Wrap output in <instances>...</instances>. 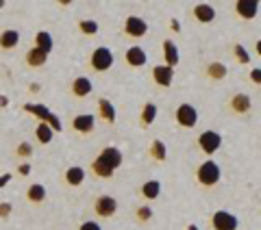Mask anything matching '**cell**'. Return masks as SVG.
<instances>
[{"label":"cell","instance_id":"obj_24","mask_svg":"<svg viewBox=\"0 0 261 230\" xmlns=\"http://www.w3.org/2000/svg\"><path fill=\"white\" fill-rule=\"evenodd\" d=\"M24 111L33 113L39 122H48V118H50V109H46L44 104H24Z\"/></svg>","mask_w":261,"mask_h":230},{"label":"cell","instance_id":"obj_42","mask_svg":"<svg viewBox=\"0 0 261 230\" xmlns=\"http://www.w3.org/2000/svg\"><path fill=\"white\" fill-rule=\"evenodd\" d=\"M3 7H5V3H3V0H0V9H3Z\"/></svg>","mask_w":261,"mask_h":230},{"label":"cell","instance_id":"obj_40","mask_svg":"<svg viewBox=\"0 0 261 230\" xmlns=\"http://www.w3.org/2000/svg\"><path fill=\"white\" fill-rule=\"evenodd\" d=\"M7 104V100H5V96H0V106H5Z\"/></svg>","mask_w":261,"mask_h":230},{"label":"cell","instance_id":"obj_35","mask_svg":"<svg viewBox=\"0 0 261 230\" xmlns=\"http://www.w3.org/2000/svg\"><path fill=\"white\" fill-rule=\"evenodd\" d=\"M79 230H102L100 226L96 224V221H83V224H81V228Z\"/></svg>","mask_w":261,"mask_h":230},{"label":"cell","instance_id":"obj_27","mask_svg":"<svg viewBox=\"0 0 261 230\" xmlns=\"http://www.w3.org/2000/svg\"><path fill=\"white\" fill-rule=\"evenodd\" d=\"M53 133H55V130L48 126L46 122H39L37 128H35V135H37V139H39L42 143H50V141H53Z\"/></svg>","mask_w":261,"mask_h":230},{"label":"cell","instance_id":"obj_41","mask_svg":"<svg viewBox=\"0 0 261 230\" xmlns=\"http://www.w3.org/2000/svg\"><path fill=\"white\" fill-rule=\"evenodd\" d=\"M187 230H198V226H194V224H192V226H190V228H187Z\"/></svg>","mask_w":261,"mask_h":230},{"label":"cell","instance_id":"obj_34","mask_svg":"<svg viewBox=\"0 0 261 230\" xmlns=\"http://www.w3.org/2000/svg\"><path fill=\"white\" fill-rule=\"evenodd\" d=\"M11 211H13V207H11L9 202H3V204H0V217H9Z\"/></svg>","mask_w":261,"mask_h":230},{"label":"cell","instance_id":"obj_7","mask_svg":"<svg viewBox=\"0 0 261 230\" xmlns=\"http://www.w3.org/2000/svg\"><path fill=\"white\" fill-rule=\"evenodd\" d=\"M94 211L98 217H113L118 211V200L113 195H100L94 202Z\"/></svg>","mask_w":261,"mask_h":230},{"label":"cell","instance_id":"obj_5","mask_svg":"<svg viewBox=\"0 0 261 230\" xmlns=\"http://www.w3.org/2000/svg\"><path fill=\"white\" fill-rule=\"evenodd\" d=\"M174 118H176V124H178V126H183V128H194L196 122H198V111H196L192 104H178Z\"/></svg>","mask_w":261,"mask_h":230},{"label":"cell","instance_id":"obj_11","mask_svg":"<svg viewBox=\"0 0 261 230\" xmlns=\"http://www.w3.org/2000/svg\"><path fill=\"white\" fill-rule=\"evenodd\" d=\"M152 80L159 87H170L174 80V70L168 68V65H157V68L152 70Z\"/></svg>","mask_w":261,"mask_h":230},{"label":"cell","instance_id":"obj_12","mask_svg":"<svg viewBox=\"0 0 261 230\" xmlns=\"http://www.w3.org/2000/svg\"><path fill=\"white\" fill-rule=\"evenodd\" d=\"M96 126V118L94 115H89V113H83V115H76L74 120H72V128L76 130V133L81 135H87V133H92Z\"/></svg>","mask_w":261,"mask_h":230},{"label":"cell","instance_id":"obj_23","mask_svg":"<svg viewBox=\"0 0 261 230\" xmlns=\"http://www.w3.org/2000/svg\"><path fill=\"white\" fill-rule=\"evenodd\" d=\"M35 48H39V50H44L46 54L53 50V37H50V33H46V31H39L37 35H35Z\"/></svg>","mask_w":261,"mask_h":230},{"label":"cell","instance_id":"obj_21","mask_svg":"<svg viewBox=\"0 0 261 230\" xmlns=\"http://www.w3.org/2000/svg\"><path fill=\"white\" fill-rule=\"evenodd\" d=\"M154 118H157V104H154V102H146V104L142 106V115H140L142 126H144V128L150 126L152 122H154Z\"/></svg>","mask_w":261,"mask_h":230},{"label":"cell","instance_id":"obj_22","mask_svg":"<svg viewBox=\"0 0 261 230\" xmlns=\"http://www.w3.org/2000/svg\"><path fill=\"white\" fill-rule=\"evenodd\" d=\"M159 193H161V185H159V180H148V183H144L142 185V195L146 200H154V198H159Z\"/></svg>","mask_w":261,"mask_h":230},{"label":"cell","instance_id":"obj_32","mask_svg":"<svg viewBox=\"0 0 261 230\" xmlns=\"http://www.w3.org/2000/svg\"><path fill=\"white\" fill-rule=\"evenodd\" d=\"M15 152H18V157H22V159H24V157H31V154H33V146H31L29 141H22Z\"/></svg>","mask_w":261,"mask_h":230},{"label":"cell","instance_id":"obj_19","mask_svg":"<svg viewBox=\"0 0 261 230\" xmlns=\"http://www.w3.org/2000/svg\"><path fill=\"white\" fill-rule=\"evenodd\" d=\"M83 180H85V169L83 167H68L65 169V183H68L70 187H79V185H83Z\"/></svg>","mask_w":261,"mask_h":230},{"label":"cell","instance_id":"obj_18","mask_svg":"<svg viewBox=\"0 0 261 230\" xmlns=\"http://www.w3.org/2000/svg\"><path fill=\"white\" fill-rule=\"evenodd\" d=\"M98 109H100V118L107 122V124H116V106H113L107 98L98 100Z\"/></svg>","mask_w":261,"mask_h":230},{"label":"cell","instance_id":"obj_2","mask_svg":"<svg viewBox=\"0 0 261 230\" xmlns=\"http://www.w3.org/2000/svg\"><path fill=\"white\" fill-rule=\"evenodd\" d=\"M220 176H222V171H220V165L216 161L207 159L205 163H200L198 169H196V180L202 185V187H214L218 185Z\"/></svg>","mask_w":261,"mask_h":230},{"label":"cell","instance_id":"obj_25","mask_svg":"<svg viewBox=\"0 0 261 230\" xmlns=\"http://www.w3.org/2000/svg\"><path fill=\"white\" fill-rule=\"evenodd\" d=\"M150 157L154 159V161H166V157H168V150H166V143L161 141V139H154L152 141V146H150Z\"/></svg>","mask_w":261,"mask_h":230},{"label":"cell","instance_id":"obj_31","mask_svg":"<svg viewBox=\"0 0 261 230\" xmlns=\"http://www.w3.org/2000/svg\"><path fill=\"white\" fill-rule=\"evenodd\" d=\"M152 217V209L148 207V204H146V207H140L137 209V219L140 221H148Z\"/></svg>","mask_w":261,"mask_h":230},{"label":"cell","instance_id":"obj_36","mask_svg":"<svg viewBox=\"0 0 261 230\" xmlns=\"http://www.w3.org/2000/svg\"><path fill=\"white\" fill-rule=\"evenodd\" d=\"M18 171H20L22 176H29V174H31V165H29V163H22V165H20V169H18Z\"/></svg>","mask_w":261,"mask_h":230},{"label":"cell","instance_id":"obj_10","mask_svg":"<svg viewBox=\"0 0 261 230\" xmlns=\"http://www.w3.org/2000/svg\"><path fill=\"white\" fill-rule=\"evenodd\" d=\"M161 52H163V65H168V68H176L178 65V59H181V54H178V46L172 42V39H166V42L161 44Z\"/></svg>","mask_w":261,"mask_h":230},{"label":"cell","instance_id":"obj_30","mask_svg":"<svg viewBox=\"0 0 261 230\" xmlns=\"http://www.w3.org/2000/svg\"><path fill=\"white\" fill-rule=\"evenodd\" d=\"M233 54H235V59H238V63H240V65H246V63H250V54L246 52V48H244L242 44H235V48H233Z\"/></svg>","mask_w":261,"mask_h":230},{"label":"cell","instance_id":"obj_37","mask_svg":"<svg viewBox=\"0 0 261 230\" xmlns=\"http://www.w3.org/2000/svg\"><path fill=\"white\" fill-rule=\"evenodd\" d=\"M9 180H11V174H3V176H0V189L9 183Z\"/></svg>","mask_w":261,"mask_h":230},{"label":"cell","instance_id":"obj_1","mask_svg":"<svg viewBox=\"0 0 261 230\" xmlns=\"http://www.w3.org/2000/svg\"><path fill=\"white\" fill-rule=\"evenodd\" d=\"M122 165V152L116 146H107L102 148L100 157H96L92 161V171L98 178H111L113 171Z\"/></svg>","mask_w":261,"mask_h":230},{"label":"cell","instance_id":"obj_3","mask_svg":"<svg viewBox=\"0 0 261 230\" xmlns=\"http://www.w3.org/2000/svg\"><path fill=\"white\" fill-rule=\"evenodd\" d=\"M89 65H92L94 72H107L113 65V52L105 46L96 48V50L92 52V56H89Z\"/></svg>","mask_w":261,"mask_h":230},{"label":"cell","instance_id":"obj_15","mask_svg":"<svg viewBox=\"0 0 261 230\" xmlns=\"http://www.w3.org/2000/svg\"><path fill=\"white\" fill-rule=\"evenodd\" d=\"M92 80H89L87 76H79V78H74L72 80V94H74L76 98H85V96H89L92 94Z\"/></svg>","mask_w":261,"mask_h":230},{"label":"cell","instance_id":"obj_39","mask_svg":"<svg viewBox=\"0 0 261 230\" xmlns=\"http://www.w3.org/2000/svg\"><path fill=\"white\" fill-rule=\"evenodd\" d=\"M255 50H257V54L261 56V39H259V42H257V46H255Z\"/></svg>","mask_w":261,"mask_h":230},{"label":"cell","instance_id":"obj_28","mask_svg":"<svg viewBox=\"0 0 261 230\" xmlns=\"http://www.w3.org/2000/svg\"><path fill=\"white\" fill-rule=\"evenodd\" d=\"M27 195H29V200L35 202V204L37 202H44L46 200V189H44V185H31Z\"/></svg>","mask_w":261,"mask_h":230},{"label":"cell","instance_id":"obj_17","mask_svg":"<svg viewBox=\"0 0 261 230\" xmlns=\"http://www.w3.org/2000/svg\"><path fill=\"white\" fill-rule=\"evenodd\" d=\"M18 44H20V33L18 31L7 28V31L0 33V48H5V50H13Z\"/></svg>","mask_w":261,"mask_h":230},{"label":"cell","instance_id":"obj_6","mask_svg":"<svg viewBox=\"0 0 261 230\" xmlns=\"http://www.w3.org/2000/svg\"><path fill=\"white\" fill-rule=\"evenodd\" d=\"M198 146L200 150L205 154H214L220 150V146H222V137H220V133H216V130H205V133H200L198 137Z\"/></svg>","mask_w":261,"mask_h":230},{"label":"cell","instance_id":"obj_9","mask_svg":"<svg viewBox=\"0 0 261 230\" xmlns=\"http://www.w3.org/2000/svg\"><path fill=\"white\" fill-rule=\"evenodd\" d=\"M235 13L242 20H255L259 13V3L257 0H238L235 3Z\"/></svg>","mask_w":261,"mask_h":230},{"label":"cell","instance_id":"obj_4","mask_svg":"<svg viewBox=\"0 0 261 230\" xmlns=\"http://www.w3.org/2000/svg\"><path fill=\"white\" fill-rule=\"evenodd\" d=\"M238 226H240L238 217L228 211H216L211 215V228L214 230H238Z\"/></svg>","mask_w":261,"mask_h":230},{"label":"cell","instance_id":"obj_20","mask_svg":"<svg viewBox=\"0 0 261 230\" xmlns=\"http://www.w3.org/2000/svg\"><path fill=\"white\" fill-rule=\"evenodd\" d=\"M48 61V54L44 50H39V48H31L27 52V63L31 68H42V65Z\"/></svg>","mask_w":261,"mask_h":230},{"label":"cell","instance_id":"obj_13","mask_svg":"<svg viewBox=\"0 0 261 230\" xmlns=\"http://www.w3.org/2000/svg\"><path fill=\"white\" fill-rule=\"evenodd\" d=\"M228 106H231L233 113L246 115V113L252 109V102H250V98H248L246 94H235V96L231 98V102H228Z\"/></svg>","mask_w":261,"mask_h":230},{"label":"cell","instance_id":"obj_29","mask_svg":"<svg viewBox=\"0 0 261 230\" xmlns=\"http://www.w3.org/2000/svg\"><path fill=\"white\" fill-rule=\"evenodd\" d=\"M79 28H81V33H85V35H96L100 26H98L96 20H81L79 22Z\"/></svg>","mask_w":261,"mask_h":230},{"label":"cell","instance_id":"obj_14","mask_svg":"<svg viewBox=\"0 0 261 230\" xmlns=\"http://www.w3.org/2000/svg\"><path fill=\"white\" fill-rule=\"evenodd\" d=\"M124 59H126V63L130 65V68H142L148 56H146L144 48H140V46H130L128 50L124 52Z\"/></svg>","mask_w":261,"mask_h":230},{"label":"cell","instance_id":"obj_8","mask_svg":"<svg viewBox=\"0 0 261 230\" xmlns=\"http://www.w3.org/2000/svg\"><path fill=\"white\" fill-rule=\"evenodd\" d=\"M124 33L133 39H140L148 33V24H146V20L137 18V15H128L126 22H124Z\"/></svg>","mask_w":261,"mask_h":230},{"label":"cell","instance_id":"obj_26","mask_svg":"<svg viewBox=\"0 0 261 230\" xmlns=\"http://www.w3.org/2000/svg\"><path fill=\"white\" fill-rule=\"evenodd\" d=\"M207 76L214 78V80H222L226 76V65L224 63H209L207 65Z\"/></svg>","mask_w":261,"mask_h":230},{"label":"cell","instance_id":"obj_16","mask_svg":"<svg viewBox=\"0 0 261 230\" xmlns=\"http://www.w3.org/2000/svg\"><path fill=\"white\" fill-rule=\"evenodd\" d=\"M194 18L202 22V24H209V22H214L216 20V11H214V7L211 5H196L194 7Z\"/></svg>","mask_w":261,"mask_h":230},{"label":"cell","instance_id":"obj_33","mask_svg":"<svg viewBox=\"0 0 261 230\" xmlns=\"http://www.w3.org/2000/svg\"><path fill=\"white\" fill-rule=\"evenodd\" d=\"M250 80L255 85H261V68H252L250 70Z\"/></svg>","mask_w":261,"mask_h":230},{"label":"cell","instance_id":"obj_38","mask_svg":"<svg viewBox=\"0 0 261 230\" xmlns=\"http://www.w3.org/2000/svg\"><path fill=\"white\" fill-rule=\"evenodd\" d=\"M170 24H172V31H174V33H176V31H181V28H178V20H172Z\"/></svg>","mask_w":261,"mask_h":230}]
</instances>
